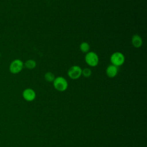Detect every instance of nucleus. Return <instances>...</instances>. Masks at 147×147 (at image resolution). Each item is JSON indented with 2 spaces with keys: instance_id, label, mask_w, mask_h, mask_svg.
<instances>
[{
  "instance_id": "nucleus-1",
  "label": "nucleus",
  "mask_w": 147,
  "mask_h": 147,
  "mask_svg": "<svg viewBox=\"0 0 147 147\" xmlns=\"http://www.w3.org/2000/svg\"><path fill=\"white\" fill-rule=\"evenodd\" d=\"M53 85L54 88L60 92H63L68 88L67 80L62 76H59L55 78L53 82Z\"/></svg>"
},
{
  "instance_id": "nucleus-2",
  "label": "nucleus",
  "mask_w": 147,
  "mask_h": 147,
  "mask_svg": "<svg viewBox=\"0 0 147 147\" xmlns=\"http://www.w3.org/2000/svg\"><path fill=\"white\" fill-rule=\"evenodd\" d=\"M24 67L23 61L20 59H15L13 60L9 65V71L13 74H17L20 73Z\"/></svg>"
},
{
  "instance_id": "nucleus-3",
  "label": "nucleus",
  "mask_w": 147,
  "mask_h": 147,
  "mask_svg": "<svg viewBox=\"0 0 147 147\" xmlns=\"http://www.w3.org/2000/svg\"><path fill=\"white\" fill-rule=\"evenodd\" d=\"M125 60V56L120 52H114L110 56V61L111 64L117 67L122 65L124 63Z\"/></svg>"
},
{
  "instance_id": "nucleus-4",
  "label": "nucleus",
  "mask_w": 147,
  "mask_h": 147,
  "mask_svg": "<svg viewBox=\"0 0 147 147\" xmlns=\"http://www.w3.org/2000/svg\"><path fill=\"white\" fill-rule=\"evenodd\" d=\"M85 61L87 64L91 67H95L98 64L99 57L94 52H88L85 56Z\"/></svg>"
},
{
  "instance_id": "nucleus-5",
  "label": "nucleus",
  "mask_w": 147,
  "mask_h": 147,
  "mask_svg": "<svg viewBox=\"0 0 147 147\" xmlns=\"http://www.w3.org/2000/svg\"><path fill=\"white\" fill-rule=\"evenodd\" d=\"M82 69L79 65L71 66L68 70V76L72 79H77L82 75Z\"/></svg>"
},
{
  "instance_id": "nucleus-6",
  "label": "nucleus",
  "mask_w": 147,
  "mask_h": 147,
  "mask_svg": "<svg viewBox=\"0 0 147 147\" xmlns=\"http://www.w3.org/2000/svg\"><path fill=\"white\" fill-rule=\"evenodd\" d=\"M36 94L35 91L30 88H25L22 92V97L23 98L28 101V102H32L36 98Z\"/></svg>"
},
{
  "instance_id": "nucleus-7",
  "label": "nucleus",
  "mask_w": 147,
  "mask_h": 147,
  "mask_svg": "<svg viewBox=\"0 0 147 147\" xmlns=\"http://www.w3.org/2000/svg\"><path fill=\"white\" fill-rule=\"evenodd\" d=\"M118 71V69L117 67L113 64H111L107 67L106 69V73L108 77L113 78H114L117 75Z\"/></svg>"
},
{
  "instance_id": "nucleus-8",
  "label": "nucleus",
  "mask_w": 147,
  "mask_h": 147,
  "mask_svg": "<svg viewBox=\"0 0 147 147\" xmlns=\"http://www.w3.org/2000/svg\"><path fill=\"white\" fill-rule=\"evenodd\" d=\"M131 44L134 47L138 48L142 45V39L140 36L136 34L131 38Z\"/></svg>"
},
{
  "instance_id": "nucleus-9",
  "label": "nucleus",
  "mask_w": 147,
  "mask_h": 147,
  "mask_svg": "<svg viewBox=\"0 0 147 147\" xmlns=\"http://www.w3.org/2000/svg\"><path fill=\"white\" fill-rule=\"evenodd\" d=\"M24 65L26 68L32 69L36 67V62L33 59H29L26 60L25 63H24Z\"/></svg>"
},
{
  "instance_id": "nucleus-10",
  "label": "nucleus",
  "mask_w": 147,
  "mask_h": 147,
  "mask_svg": "<svg viewBox=\"0 0 147 147\" xmlns=\"http://www.w3.org/2000/svg\"><path fill=\"white\" fill-rule=\"evenodd\" d=\"M90 49V45L87 42H82L80 45V49L83 53H87Z\"/></svg>"
},
{
  "instance_id": "nucleus-11",
  "label": "nucleus",
  "mask_w": 147,
  "mask_h": 147,
  "mask_svg": "<svg viewBox=\"0 0 147 147\" xmlns=\"http://www.w3.org/2000/svg\"><path fill=\"white\" fill-rule=\"evenodd\" d=\"M44 79L47 82H53L55 79V75L51 72H47L44 75Z\"/></svg>"
},
{
  "instance_id": "nucleus-12",
  "label": "nucleus",
  "mask_w": 147,
  "mask_h": 147,
  "mask_svg": "<svg viewBox=\"0 0 147 147\" xmlns=\"http://www.w3.org/2000/svg\"><path fill=\"white\" fill-rule=\"evenodd\" d=\"M92 74V71L90 68H86L82 70V75L85 78H89Z\"/></svg>"
},
{
  "instance_id": "nucleus-13",
  "label": "nucleus",
  "mask_w": 147,
  "mask_h": 147,
  "mask_svg": "<svg viewBox=\"0 0 147 147\" xmlns=\"http://www.w3.org/2000/svg\"><path fill=\"white\" fill-rule=\"evenodd\" d=\"M1 52H0V57H1Z\"/></svg>"
}]
</instances>
